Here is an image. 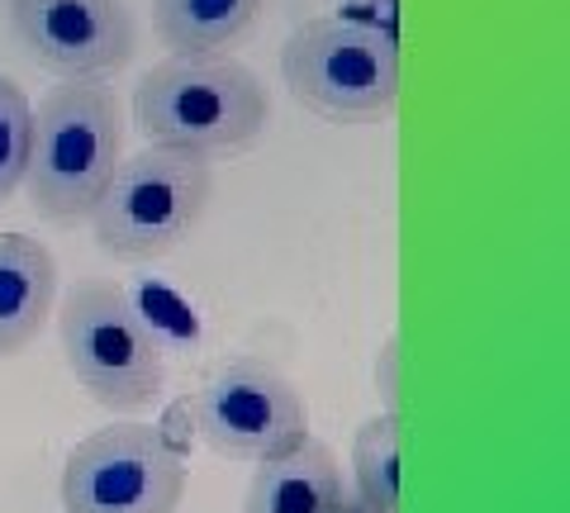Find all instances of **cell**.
Listing matches in <instances>:
<instances>
[{
	"label": "cell",
	"mask_w": 570,
	"mask_h": 513,
	"mask_svg": "<svg viewBox=\"0 0 570 513\" xmlns=\"http://www.w3.org/2000/svg\"><path fill=\"white\" fill-rule=\"evenodd\" d=\"M186 452L153 423H115L77 442L62 466V513H176Z\"/></svg>",
	"instance_id": "8992f818"
},
{
	"label": "cell",
	"mask_w": 570,
	"mask_h": 513,
	"mask_svg": "<svg viewBox=\"0 0 570 513\" xmlns=\"http://www.w3.org/2000/svg\"><path fill=\"white\" fill-rule=\"evenodd\" d=\"M343 500L347 485L333 452L314 437H299L295 447L257 462L243 513H343Z\"/></svg>",
	"instance_id": "9c48e42d"
},
{
	"label": "cell",
	"mask_w": 570,
	"mask_h": 513,
	"mask_svg": "<svg viewBox=\"0 0 570 513\" xmlns=\"http://www.w3.org/2000/svg\"><path fill=\"white\" fill-rule=\"evenodd\" d=\"M343 513H371V509H366V504H356L352 494H347V500H343Z\"/></svg>",
	"instance_id": "9a60e30c"
},
{
	"label": "cell",
	"mask_w": 570,
	"mask_h": 513,
	"mask_svg": "<svg viewBox=\"0 0 570 513\" xmlns=\"http://www.w3.org/2000/svg\"><path fill=\"white\" fill-rule=\"evenodd\" d=\"M214 176L205 152L148 144L134 157H119L115 176L91 205V228L105 257L153 262L167 257L209 205Z\"/></svg>",
	"instance_id": "277c9868"
},
{
	"label": "cell",
	"mask_w": 570,
	"mask_h": 513,
	"mask_svg": "<svg viewBox=\"0 0 570 513\" xmlns=\"http://www.w3.org/2000/svg\"><path fill=\"white\" fill-rule=\"evenodd\" d=\"M29 134H33V105L10 77H0V205L24 186L29 167Z\"/></svg>",
	"instance_id": "4fadbf2b"
},
{
	"label": "cell",
	"mask_w": 570,
	"mask_h": 513,
	"mask_svg": "<svg viewBox=\"0 0 570 513\" xmlns=\"http://www.w3.org/2000/svg\"><path fill=\"white\" fill-rule=\"evenodd\" d=\"M190 418L205 447L228 462H266L309 437L305 395L262 362H228L214 371L190 404Z\"/></svg>",
	"instance_id": "52a82bcc"
},
{
	"label": "cell",
	"mask_w": 570,
	"mask_h": 513,
	"mask_svg": "<svg viewBox=\"0 0 570 513\" xmlns=\"http://www.w3.org/2000/svg\"><path fill=\"white\" fill-rule=\"evenodd\" d=\"M262 0H153L157 39L171 52H219L257 20Z\"/></svg>",
	"instance_id": "8fae6325"
},
{
	"label": "cell",
	"mask_w": 570,
	"mask_h": 513,
	"mask_svg": "<svg viewBox=\"0 0 570 513\" xmlns=\"http://www.w3.org/2000/svg\"><path fill=\"white\" fill-rule=\"evenodd\" d=\"M272 100L253 67L224 52H171L134 86V124L148 144L186 152H234L257 144Z\"/></svg>",
	"instance_id": "6da1fadb"
},
{
	"label": "cell",
	"mask_w": 570,
	"mask_h": 513,
	"mask_svg": "<svg viewBox=\"0 0 570 513\" xmlns=\"http://www.w3.org/2000/svg\"><path fill=\"white\" fill-rule=\"evenodd\" d=\"M352 500L371 513H400V414H376L352 442Z\"/></svg>",
	"instance_id": "7c38bea8"
},
{
	"label": "cell",
	"mask_w": 570,
	"mask_h": 513,
	"mask_svg": "<svg viewBox=\"0 0 570 513\" xmlns=\"http://www.w3.org/2000/svg\"><path fill=\"white\" fill-rule=\"evenodd\" d=\"M58 299V262L29 234H0V357L24 352L43 333Z\"/></svg>",
	"instance_id": "30bf717a"
},
{
	"label": "cell",
	"mask_w": 570,
	"mask_h": 513,
	"mask_svg": "<svg viewBox=\"0 0 570 513\" xmlns=\"http://www.w3.org/2000/svg\"><path fill=\"white\" fill-rule=\"evenodd\" d=\"M281 81L314 115H385L400 100L395 33L366 20H305L281 48Z\"/></svg>",
	"instance_id": "5b68a950"
},
{
	"label": "cell",
	"mask_w": 570,
	"mask_h": 513,
	"mask_svg": "<svg viewBox=\"0 0 570 513\" xmlns=\"http://www.w3.org/2000/svg\"><path fill=\"white\" fill-rule=\"evenodd\" d=\"M376 385L385 395V410L400 414V338H385L381 362H376Z\"/></svg>",
	"instance_id": "5bb4252c"
},
{
	"label": "cell",
	"mask_w": 570,
	"mask_h": 513,
	"mask_svg": "<svg viewBox=\"0 0 570 513\" xmlns=\"http://www.w3.org/2000/svg\"><path fill=\"white\" fill-rule=\"evenodd\" d=\"M124 157V105L100 81H62L33 105L24 186L43 219H86Z\"/></svg>",
	"instance_id": "7a4b0ae2"
},
{
	"label": "cell",
	"mask_w": 570,
	"mask_h": 513,
	"mask_svg": "<svg viewBox=\"0 0 570 513\" xmlns=\"http://www.w3.org/2000/svg\"><path fill=\"white\" fill-rule=\"evenodd\" d=\"M10 29L29 58L62 81H100L138 48L124 0H10Z\"/></svg>",
	"instance_id": "ba28073f"
},
{
	"label": "cell",
	"mask_w": 570,
	"mask_h": 513,
	"mask_svg": "<svg viewBox=\"0 0 570 513\" xmlns=\"http://www.w3.org/2000/svg\"><path fill=\"white\" fill-rule=\"evenodd\" d=\"M62 352L77 385L115 414H134L163 395L167 352L148 314L115 280H77L58 309Z\"/></svg>",
	"instance_id": "3957f363"
}]
</instances>
